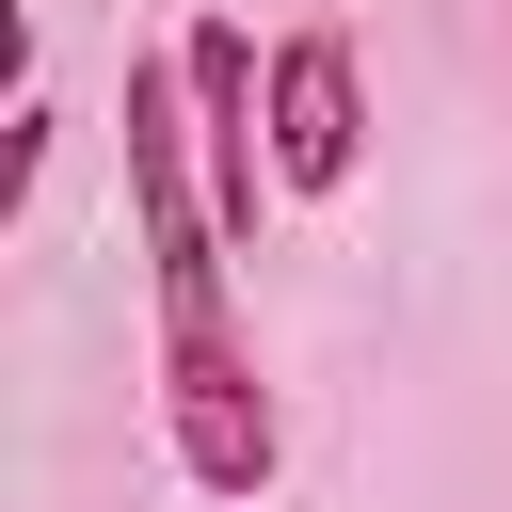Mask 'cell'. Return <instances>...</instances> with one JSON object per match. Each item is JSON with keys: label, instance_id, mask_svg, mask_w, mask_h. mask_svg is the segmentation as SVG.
Returning <instances> with one entry per match:
<instances>
[{"label": "cell", "instance_id": "6da1fadb", "mask_svg": "<svg viewBox=\"0 0 512 512\" xmlns=\"http://www.w3.org/2000/svg\"><path fill=\"white\" fill-rule=\"evenodd\" d=\"M160 432H176V480H192V496H272V464H288V416H272V384H256L240 320H192V336H160Z\"/></svg>", "mask_w": 512, "mask_h": 512}, {"label": "cell", "instance_id": "7a4b0ae2", "mask_svg": "<svg viewBox=\"0 0 512 512\" xmlns=\"http://www.w3.org/2000/svg\"><path fill=\"white\" fill-rule=\"evenodd\" d=\"M176 80H192V160H208V208H224V240H256V176H272V80H256V32L240 16H192L176 32Z\"/></svg>", "mask_w": 512, "mask_h": 512}, {"label": "cell", "instance_id": "3957f363", "mask_svg": "<svg viewBox=\"0 0 512 512\" xmlns=\"http://www.w3.org/2000/svg\"><path fill=\"white\" fill-rule=\"evenodd\" d=\"M352 160H368L352 32H288V48H272V192H336Z\"/></svg>", "mask_w": 512, "mask_h": 512}]
</instances>
